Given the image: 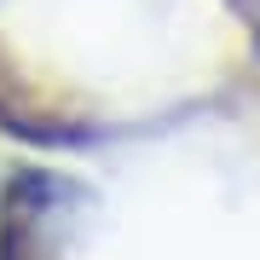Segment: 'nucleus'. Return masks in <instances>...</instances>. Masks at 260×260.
Here are the masks:
<instances>
[{"mask_svg": "<svg viewBox=\"0 0 260 260\" xmlns=\"http://www.w3.org/2000/svg\"><path fill=\"white\" fill-rule=\"evenodd\" d=\"M64 185L58 174L23 168L6 185V214H0V260H58L64 249Z\"/></svg>", "mask_w": 260, "mask_h": 260, "instance_id": "obj_1", "label": "nucleus"}]
</instances>
